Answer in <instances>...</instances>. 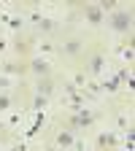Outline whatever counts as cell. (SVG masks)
<instances>
[{"label":"cell","mask_w":135,"mask_h":151,"mask_svg":"<svg viewBox=\"0 0 135 151\" xmlns=\"http://www.w3.org/2000/svg\"><path fill=\"white\" fill-rule=\"evenodd\" d=\"M113 27H116V30H127V27H130V16L116 14V16H113Z\"/></svg>","instance_id":"1"},{"label":"cell","mask_w":135,"mask_h":151,"mask_svg":"<svg viewBox=\"0 0 135 151\" xmlns=\"http://www.w3.org/2000/svg\"><path fill=\"white\" fill-rule=\"evenodd\" d=\"M32 70H35V73H41V76H43V73H49V68H46V62H43V60H35V62H32Z\"/></svg>","instance_id":"2"},{"label":"cell","mask_w":135,"mask_h":151,"mask_svg":"<svg viewBox=\"0 0 135 151\" xmlns=\"http://www.w3.org/2000/svg\"><path fill=\"white\" fill-rule=\"evenodd\" d=\"M65 49H68V51H70V54H76V51H79V41H70V43H68V46H65Z\"/></svg>","instance_id":"3"},{"label":"cell","mask_w":135,"mask_h":151,"mask_svg":"<svg viewBox=\"0 0 135 151\" xmlns=\"http://www.w3.org/2000/svg\"><path fill=\"white\" fill-rule=\"evenodd\" d=\"M70 140H73V138L68 135V132H62V135H60V143H62V146H70Z\"/></svg>","instance_id":"4"},{"label":"cell","mask_w":135,"mask_h":151,"mask_svg":"<svg viewBox=\"0 0 135 151\" xmlns=\"http://www.w3.org/2000/svg\"><path fill=\"white\" fill-rule=\"evenodd\" d=\"M3 108H8V97H3V94H0V111Z\"/></svg>","instance_id":"5"}]
</instances>
